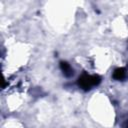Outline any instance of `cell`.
Wrapping results in <instances>:
<instances>
[{"mask_svg": "<svg viewBox=\"0 0 128 128\" xmlns=\"http://www.w3.org/2000/svg\"><path fill=\"white\" fill-rule=\"evenodd\" d=\"M100 82H101L100 76H98V75H88V74H82L77 80L78 86L81 89L85 90V91L90 90L93 86L99 85Z\"/></svg>", "mask_w": 128, "mask_h": 128, "instance_id": "obj_1", "label": "cell"}, {"mask_svg": "<svg viewBox=\"0 0 128 128\" xmlns=\"http://www.w3.org/2000/svg\"><path fill=\"white\" fill-rule=\"evenodd\" d=\"M60 69H61V71H62V73L65 77H71L74 74V70L72 69L70 64L67 63L66 61H61L60 62Z\"/></svg>", "mask_w": 128, "mask_h": 128, "instance_id": "obj_2", "label": "cell"}, {"mask_svg": "<svg viewBox=\"0 0 128 128\" xmlns=\"http://www.w3.org/2000/svg\"><path fill=\"white\" fill-rule=\"evenodd\" d=\"M112 76H113V78H114L115 80H118V81L123 80V79H125L126 76H127V70H126L125 68H123V67L117 68V69L114 70Z\"/></svg>", "mask_w": 128, "mask_h": 128, "instance_id": "obj_3", "label": "cell"}, {"mask_svg": "<svg viewBox=\"0 0 128 128\" xmlns=\"http://www.w3.org/2000/svg\"><path fill=\"white\" fill-rule=\"evenodd\" d=\"M125 128H128V125H126V127H125Z\"/></svg>", "mask_w": 128, "mask_h": 128, "instance_id": "obj_4", "label": "cell"}]
</instances>
